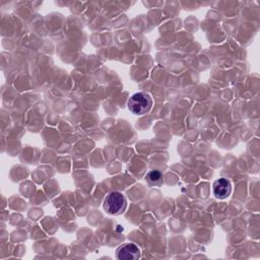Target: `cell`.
<instances>
[{"instance_id": "obj_2", "label": "cell", "mask_w": 260, "mask_h": 260, "mask_svg": "<svg viewBox=\"0 0 260 260\" xmlns=\"http://www.w3.org/2000/svg\"><path fill=\"white\" fill-rule=\"evenodd\" d=\"M127 207L125 196L118 191H113L107 195L104 200V209L112 215L122 214Z\"/></svg>"}, {"instance_id": "obj_5", "label": "cell", "mask_w": 260, "mask_h": 260, "mask_svg": "<svg viewBox=\"0 0 260 260\" xmlns=\"http://www.w3.org/2000/svg\"><path fill=\"white\" fill-rule=\"evenodd\" d=\"M145 180L147 181V183L149 185L160 186L164 182V175L161 172H159L157 170H152L146 174Z\"/></svg>"}, {"instance_id": "obj_4", "label": "cell", "mask_w": 260, "mask_h": 260, "mask_svg": "<svg viewBox=\"0 0 260 260\" xmlns=\"http://www.w3.org/2000/svg\"><path fill=\"white\" fill-rule=\"evenodd\" d=\"M213 194L218 199H224L230 196L232 192V184L225 178H220L213 183Z\"/></svg>"}, {"instance_id": "obj_3", "label": "cell", "mask_w": 260, "mask_h": 260, "mask_svg": "<svg viewBox=\"0 0 260 260\" xmlns=\"http://www.w3.org/2000/svg\"><path fill=\"white\" fill-rule=\"evenodd\" d=\"M116 256L119 260H135L140 257V250L135 244L127 243L118 248Z\"/></svg>"}, {"instance_id": "obj_1", "label": "cell", "mask_w": 260, "mask_h": 260, "mask_svg": "<svg viewBox=\"0 0 260 260\" xmlns=\"http://www.w3.org/2000/svg\"><path fill=\"white\" fill-rule=\"evenodd\" d=\"M128 109L134 115H144L152 107V99L146 92H136L128 100Z\"/></svg>"}]
</instances>
